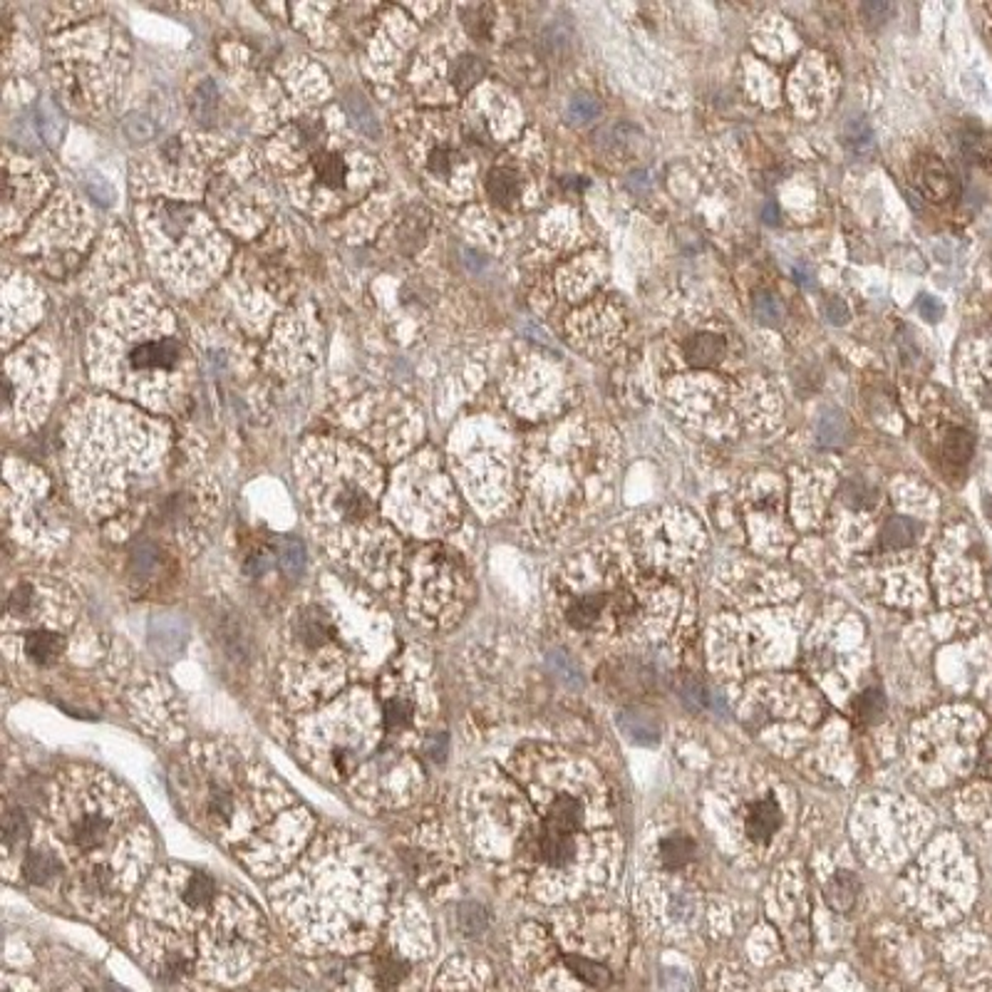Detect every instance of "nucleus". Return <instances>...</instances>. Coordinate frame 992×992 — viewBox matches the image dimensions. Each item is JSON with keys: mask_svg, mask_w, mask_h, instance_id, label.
<instances>
[{"mask_svg": "<svg viewBox=\"0 0 992 992\" xmlns=\"http://www.w3.org/2000/svg\"><path fill=\"white\" fill-rule=\"evenodd\" d=\"M120 338V385L122 390H146L156 382L177 378L184 363V346L177 338L174 323L162 308L154 318H142L139 325L122 318Z\"/></svg>", "mask_w": 992, "mask_h": 992, "instance_id": "nucleus-1", "label": "nucleus"}, {"mask_svg": "<svg viewBox=\"0 0 992 992\" xmlns=\"http://www.w3.org/2000/svg\"><path fill=\"white\" fill-rule=\"evenodd\" d=\"M313 484L318 512L340 524H363L375 512L379 477L360 454H325Z\"/></svg>", "mask_w": 992, "mask_h": 992, "instance_id": "nucleus-2", "label": "nucleus"}, {"mask_svg": "<svg viewBox=\"0 0 992 992\" xmlns=\"http://www.w3.org/2000/svg\"><path fill=\"white\" fill-rule=\"evenodd\" d=\"M60 814H63L60 831L65 837V844L78 856L89 859L85 869L102 866L100 851L107 854L110 841L117 837L120 802L117 799H110V802L107 799H72V802H63Z\"/></svg>", "mask_w": 992, "mask_h": 992, "instance_id": "nucleus-3", "label": "nucleus"}, {"mask_svg": "<svg viewBox=\"0 0 992 992\" xmlns=\"http://www.w3.org/2000/svg\"><path fill=\"white\" fill-rule=\"evenodd\" d=\"M420 149H422V159H420V164H422L424 174H427V179H432V181H449V179H457L459 169L467 164V152H464V146L454 145V142H446V139H442V129L437 127V139L435 142H420Z\"/></svg>", "mask_w": 992, "mask_h": 992, "instance_id": "nucleus-4", "label": "nucleus"}, {"mask_svg": "<svg viewBox=\"0 0 992 992\" xmlns=\"http://www.w3.org/2000/svg\"><path fill=\"white\" fill-rule=\"evenodd\" d=\"M913 177L915 187L921 189V194L928 196L930 201H938V204L953 199L955 191H958L955 177L950 174V169L938 156H918L913 167Z\"/></svg>", "mask_w": 992, "mask_h": 992, "instance_id": "nucleus-5", "label": "nucleus"}, {"mask_svg": "<svg viewBox=\"0 0 992 992\" xmlns=\"http://www.w3.org/2000/svg\"><path fill=\"white\" fill-rule=\"evenodd\" d=\"M781 824L779 804L774 799H759L749 806L747 819H745V831L752 841H770Z\"/></svg>", "mask_w": 992, "mask_h": 992, "instance_id": "nucleus-6", "label": "nucleus"}, {"mask_svg": "<svg viewBox=\"0 0 992 992\" xmlns=\"http://www.w3.org/2000/svg\"><path fill=\"white\" fill-rule=\"evenodd\" d=\"M682 350H685V357H688L690 365H695V368H710V365L722 360L727 343L722 335L695 333L685 340Z\"/></svg>", "mask_w": 992, "mask_h": 992, "instance_id": "nucleus-7", "label": "nucleus"}, {"mask_svg": "<svg viewBox=\"0 0 992 992\" xmlns=\"http://www.w3.org/2000/svg\"><path fill=\"white\" fill-rule=\"evenodd\" d=\"M63 647H65L63 636H57L53 630H45V628L30 630L22 640V653H25V658L33 660L35 665H53L63 655Z\"/></svg>", "mask_w": 992, "mask_h": 992, "instance_id": "nucleus-8", "label": "nucleus"}, {"mask_svg": "<svg viewBox=\"0 0 992 992\" xmlns=\"http://www.w3.org/2000/svg\"><path fill=\"white\" fill-rule=\"evenodd\" d=\"M618 727L623 729L628 739H633L638 745H655L660 739V725L655 722V717L638 707H630L618 714Z\"/></svg>", "mask_w": 992, "mask_h": 992, "instance_id": "nucleus-9", "label": "nucleus"}, {"mask_svg": "<svg viewBox=\"0 0 992 992\" xmlns=\"http://www.w3.org/2000/svg\"><path fill=\"white\" fill-rule=\"evenodd\" d=\"M216 898H219V896H216V886H213L212 879L204 876V873H189V876L181 881V886H179V901H181V905L191 908V911L206 908V905H212Z\"/></svg>", "mask_w": 992, "mask_h": 992, "instance_id": "nucleus-10", "label": "nucleus"}, {"mask_svg": "<svg viewBox=\"0 0 992 992\" xmlns=\"http://www.w3.org/2000/svg\"><path fill=\"white\" fill-rule=\"evenodd\" d=\"M487 191H489V196L496 204L512 206L519 199V194H521V184H519L516 171L506 167H496L489 174V179H487Z\"/></svg>", "mask_w": 992, "mask_h": 992, "instance_id": "nucleus-11", "label": "nucleus"}, {"mask_svg": "<svg viewBox=\"0 0 992 992\" xmlns=\"http://www.w3.org/2000/svg\"><path fill=\"white\" fill-rule=\"evenodd\" d=\"M819 445L821 446H844L848 442L851 435V424L848 417L841 410H826L819 420Z\"/></svg>", "mask_w": 992, "mask_h": 992, "instance_id": "nucleus-12", "label": "nucleus"}, {"mask_svg": "<svg viewBox=\"0 0 992 992\" xmlns=\"http://www.w3.org/2000/svg\"><path fill=\"white\" fill-rule=\"evenodd\" d=\"M22 876L30 883H47L60 876V861L50 851H30L22 863Z\"/></svg>", "mask_w": 992, "mask_h": 992, "instance_id": "nucleus-13", "label": "nucleus"}, {"mask_svg": "<svg viewBox=\"0 0 992 992\" xmlns=\"http://www.w3.org/2000/svg\"><path fill=\"white\" fill-rule=\"evenodd\" d=\"M856 896H859V886H856V879L848 871H838L826 886V901L834 911H841V913H846L848 908L854 905Z\"/></svg>", "mask_w": 992, "mask_h": 992, "instance_id": "nucleus-14", "label": "nucleus"}, {"mask_svg": "<svg viewBox=\"0 0 992 992\" xmlns=\"http://www.w3.org/2000/svg\"><path fill=\"white\" fill-rule=\"evenodd\" d=\"M921 526L908 516H893L886 521L881 531V548H905L918 538Z\"/></svg>", "mask_w": 992, "mask_h": 992, "instance_id": "nucleus-15", "label": "nucleus"}, {"mask_svg": "<svg viewBox=\"0 0 992 992\" xmlns=\"http://www.w3.org/2000/svg\"><path fill=\"white\" fill-rule=\"evenodd\" d=\"M382 720L390 732H402L414 722V703L404 695H390L382 703Z\"/></svg>", "mask_w": 992, "mask_h": 992, "instance_id": "nucleus-16", "label": "nucleus"}, {"mask_svg": "<svg viewBox=\"0 0 992 992\" xmlns=\"http://www.w3.org/2000/svg\"><path fill=\"white\" fill-rule=\"evenodd\" d=\"M695 856V844L685 834H670L660 841V861L665 869H680Z\"/></svg>", "mask_w": 992, "mask_h": 992, "instance_id": "nucleus-17", "label": "nucleus"}, {"mask_svg": "<svg viewBox=\"0 0 992 992\" xmlns=\"http://www.w3.org/2000/svg\"><path fill=\"white\" fill-rule=\"evenodd\" d=\"M407 972H410V965L402 958H397V955H392V953H385V955L375 958V978H378V985L382 990L397 988L407 978Z\"/></svg>", "mask_w": 992, "mask_h": 992, "instance_id": "nucleus-18", "label": "nucleus"}, {"mask_svg": "<svg viewBox=\"0 0 992 992\" xmlns=\"http://www.w3.org/2000/svg\"><path fill=\"white\" fill-rule=\"evenodd\" d=\"M844 145L854 156L873 154V129L863 117H856L844 129Z\"/></svg>", "mask_w": 992, "mask_h": 992, "instance_id": "nucleus-19", "label": "nucleus"}, {"mask_svg": "<svg viewBox=\"0 0 992 992\" xmlns=\"http://www.w3.org/2000/svg\"><path fill=\"white\" fill-rule=\"evenodd\" d=\"M972 449H975V437H972L968 429L953 427V429L946 432V439H943V454H946L948 462H953V464H965V462L972 457Z\"/></svg>", "mask_w": 992, "mask_h": 992, "instance_id": "nucleus-20", "label": "nucleus"}, {"mask_svg": "<svg viewBox=\"0 0 992 992\" xmlns=\"http://www.w3.org/2000/svg\"><path fill=\"white\" fill-rule=\"evenodd\" d=\"M566 965L569 971L580 978L583 982H588L593 988H605L611 982V972L601 963H593L588 958H580V955H566Z\"/></svg>", "mask_w": 992, "mask_h": 992, "instance_id": "nucleus-21", "label": "nucleus"}, {"mask_svg": "<svg viewBox=\"0 0 992 992\" xmlns=\"http://www.w3.org/2000/svg\"><path fill=\"white\" fill-rule=\"evenodd\" d=\"M754 315H757L759 323L781 325V321L787 318V308L774 293L759 290V293H754Z\"/></svg>", "mask_w": 992, "mask_h": 992, "instance_id": "nucleus-22", "label": "nucleus"}, {"mask_svg": "<svg viewBox=\"0 0 992 992\" xmlns=\"http://www.w3.org/2000/svg\"><path fill=\"white\" fill-rule=\"evenodd\" d=\"M279 561H280V569L286 571L288 576H301L303 569H305V548H303L301 541H296V538H286V541H280L279 544Z\"/></svg>", "mask_w": 992, "mask_h": 992, "instance_id": "nucleus-23", "label": "nucleus"}, {"mask_svg": "<svg viewBox=\"0 0 992 992\" xmlns=\"http://www.w3.org/2000/svg\"><path fill=\"white\" fill-rule=\"evenodd\" d=\"M841 494H844V502L854 509H869L879 502V491L869 487L863 479H848Z\"/></svg>", "mask_w": 992, "mask_h": 992, "instance_id": "nucleus-24", "label": "nucleus"}, {"mask_svg": "<svg viewBox=\"0 0 992 992\" xmlns=\"http://www.w3.org/2000/svg\"><path fill=\"white\" fill-rule=\"evenodd\" d=\"M491 22H494V18H491L489 5H471V8H464V25H467V30L474 35V38H479V40H489Z\"/></svg>", "mask_w": 992, "mask_h": 992, "instance_id": "nucleus-25", "label": "nucleus"}, {"mask_svg": "<svg viewBox=\"0 0 992 992\" xmlns=\"http://www.w3.org/2000/svg\"><path fill=\"white\" fill-rule=\"evenodd\" d=\"M598 114H601V102L596 100L593 95H586V92H580V95H576V97L571 100L569 120L573 124H588V122H593V120H596Z\"/></svg>", "mask_w": 992, "mask_h": 992, "instance_id": "nucleus-26", "label": "nucleus"}, {"mask_svg": "<svg viewBox=\"0 0 992 992\" xmlns=\"http://www.w3.org/2000/svg\"><path fill=\"white\" fill-rule=\"evenodd\" d=\"M963 152L982 167H992V139L985 134L971 132L963 139Z\"/></svg>", "mask_w": 992, "mask_h": 992, "instance_id": "nucleus-27", "label": "nucleus"}, {"mask_svg": "<svg viewBox=\"0 0 992 992\" xmlns=\"http://www.w3.org/2000/svg\"><path fill=\"white\" fill-rule=\"evenodd\" d=\"M28 837H30V826H28L25 814H22L21 809H11L5 814V819H3V838H5V844L15 846V844H22Z\"/></svg>", "mask_w": 992, "mask_h": 992, "instance_id": "nucleus-28", "label": "nucleus"}, {"mask_svg": "<svg viewBox=\"0 0 992 992\" xmlns=\"http://www.w3.org/2000/svg\"><path fill=\"white\" fill-rule=\"evenodd\" d=\"M35 608V588L30 583H21L8 598V615L11 618H25L33 613Z\"/></svg>", "mask_w": 992, "mask_h": 992, "instance_id": "nucleus-29", "label": "nucleus"}, {"mask_svg": "<svg viewBox=\"0 0 992 992\" xmlns=\"http://www.w3.org/2000/svg\"><path fill=\"white\" fill-rule=\"evenodd\" d=\"M883 713V695L879 690H866L856 703V714L863 722H873L879 720V714Z\"/></svg>", "mask_w": 992, "mask_h": 992, "instance_id": "nucleus-30", "label": "nucleus"}, {"mask_svg": "<svg viewBox=\"0 0 992 992\" xmlns=\"http://www.w3.org/2000/svg\"><path fill=\"white\" fill-rule=\"evenodd\" d=\"M861 15H863L869 28H881L893 15V5L886 0H869V3L861 5Z\"/></svg>", "mask_w": 992, "mask_h": 992, "instance_id": "nucleus-31", "label": "nucleus"}, {"mask_svg": "<svg viewBox=\"0 0 992 992\" xmlns=\"http://www.w3.org/2000/svg\"><path fill=\"white\" fill-rule=\"evenodd\" d=\"M124 132H127V137L134 139V142H146V139L154 137V124H152V120L145 117V114H132V117L124 122Z\"/></svg>", "mask_w": 992, "mask_h": 992, "instance_id": "nucleus-32", "label": "nucleus"}, {"mask_svg": "<svg viewBox=\"0 0 992 992\" xmlns=\"http://www.w3.org/2000/svg\"><path fill=\"white\" fill-rule=\"evenodd\" d=\"M459 926L464 928L469 936L481 933L484 926H487V915H484V911H481L479 905H464V908L459 911Z\"/></svg>", "mask_w": 992, "mask_h": 992, "instance_id": "nucleus-33", "label": "nucleus"}, {"mask_svg": "<svg viewBox=\"0 0 992 992\" xmlns=\"http://www.w3.org/2000/svg\"><path fill=\"white\" fill-rule=\"evenodd\" d=\"M824 318L831 325H844L848 323V308L846 303L837 298V296H829L824 301Z\"/></svg>", "mask_w": 992, "mask_h": 992, "instance_id": "nucleus-34", "label": "nucleus"}, {"mask_svg": "<svg viewBox=\"0 0 992 992\" xmlns=\"http://www.w3.org/2000/svg\"><path fill=\"white\" fill-rule=\"evenodd\" d=\"M918 311H921V315H923L926 321L936 323L938 318L943 315V305H940L936 298H930V296H921V298H918Z\"/></svg>", "mask_w": 992, "mask_h": 992, "instance_id": "nucleus-35", "label": "nucleus"}, {"mask_svg": "<svg viewBox=\"0 0 992 992\" xmlns=\"http://www.w3.org/2000/svg\"><path fill=\"white\" fill-rule=\"evenodd\" d=\"M268 569H271V558H268L263 551L254 554V556L248 558V563H246V571H248L251 576H263Z\"/></svg>", "mask_w": 992, "mask_h": 992, "instance_id": "nucleus-36", "label": "nucleus"}, {"mask_svg": "<svg viewBox=\"0 0 992 992\" xmlns=\"http://www.w3.org/2000/svg\"><path fill=\"white\" fill-rule=\"evenodd\" d=\"M628 189L633 191L636 196L646 194V191L650 189V177H647V171H633V174L628 177Z\"/></svg>", "mask_w": 992, "mask_h": 992, "instance_id": "nucleus-37", "label": "nucleus"}, {"mask_svg": "<svg viewBox=\"0 0 992 992\" xmlns=\"http://www.w3.org/2000/svg\"><path fill=\"white\" fill-rule=\"evenodd\" d=\"M445 749H446V739H445V737H439V739H437V737H435V739L429 742V757H432V759H442V757H445Z\"/></svg>", "mask_w": 992, "mask_h": 992, "instance_id": "nucleus-38", "label": "nucleus"}, {"mask_svg": "<svg viewBox=\"0 0 992 992\" xmlns=\"http://www.w3.org/2000/svg\"><path fill=\"white\" fill-rule=\"evenodd\" d=\"M777 219H779V213H777V209L774 206H764V221L767 223H777Z\"/></svg>", "mask_w": 992, "mask_h": 992, "instance_id": "nucleus-39", "label": "nucleus"}, {"mask_svg": "<svg viewBox=\"0 0 992 992\" xmlns=\"http://www.w3.org/2000/svg\"><path fill=\"white\" fill-rule=\"evenodd\" d=\"M796 280H802V286H806V288H812V276L804 271V268H796Z\"/></svg>", "mask_w": 992, "mask_h": 992, "instance_id": "nucleus-40", "label": "nucleus"}]
</instances>
